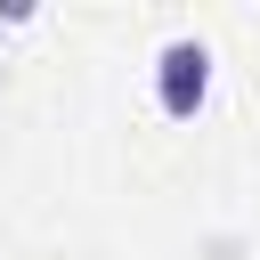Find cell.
Returning a JSON list of instances; mask_svg holds the SVG:
<instances>
[{"label":"cell","instance_id":"obj_1","mask_svg":"<svg viewBox=\"0 0 260 260\" xmlns=\"http://www.w3.org/2000/svg\"><path fill=\"white\" fill-rule=\"evenodd\" d=\"M154 98H162L171 122H195V106L211 98V49L203 41H171L154 57Z\"/></svg>","mask_w":260,"mask_h":260}]
</instances>
